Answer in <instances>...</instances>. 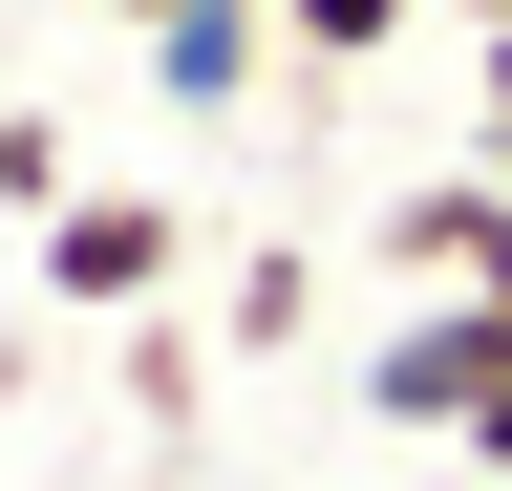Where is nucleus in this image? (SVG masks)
Listing matches in <instances>:
<instances>
[{
  "mask_svg": "<svg viewBox=\"0 0 512 491\" xmlns=\"http://www.w3.org/2000/svg\"><path fill=\"white\" fill-rule=\"evenodd\" d=\"M470 470H512V385H491V406H470Z\"/></svg>",
  "mask_w": 512,
  "mask_h": 491,
  "instance_id": "obj_9",
  "label": "nucleus"
},
{
  "mask_svg": "<svg viewBox=\"0 0 512 491\" xmlns=\"http://www.w3.org/2000/svg\"><path fill=\"white\" fill-rule=\"evenodd\" d=\"M384 257H406L427 299H491L512 278V171H427V193L384 214Z\"/></svg>",
  "mask_w": 512,
  "mask_h": 491,
  "instance_id": "obj_3",
  "label": "nucleus"
},
{
  "mask_svg": "<svg viewBox=\"0 0 512 491\" xmlns=\"http://www.w3.org/2000/svg\"><path fill=\"white\" fill-rule=\"evenodd\" d=\"M299 321H320V257H235V342H256V363H278Z\"/></svg>",
  "mask_w": 512,
  "mask_h": 491,
  "instance_id": "obj_7",
  "label": "nucleus"
},
{
  "mask_svg": "<svg viewBox=\"0 0 512 491\" xmlns=\"http://www.w3.org/2000/svg\"><path fill=\"white\" fill-rule=\"evenodd\" d=\"M171 278H192V214L128 193V171H86V193L43 214V299L64 321H171Z\"/></svg>",
  "mask_w": 512,
  "mask_h": 491,
  "instance_id": "obj_1",
  "label": "nucleus"
},
{
  "mask_svg": "<svg viewBox=\"0 0 512 491\" xmlns=\"http://www.w3.org/2000/svg\"><path fill=\"white\" fill-rule=\"evenodd\" d=\"M470 22H491V171H512V0H470Z\"/></svg>",
  "mask_w": 512,
  "mask_h": 491,
  "instance_id": "obj_8",
  "label": "nucleus"
},
{
  "mask_svg": "<svg viewBox=\"0 0 512 491\" xmlns=\"http://www.w3.org/2000/svg\"><path fill=\"white\" fill-rule=\"evenodd\" d=\"M491 321H512V278H491Z\"/></svg>",
  "mask_w": 512,
  "mask_h": 491,
  "instance_id": "obj_11",
  "label": "nucleus"
},
{
  "mask_svg": "<svg viewBox=\"0 0 512 491\" xmlns=\"http://www.w3.org/2000/svg\"><path fill=\"white\" fill-rule=\"evenodd\" d=\"M470 491H512V470H470Z\"/></svg>",
  "mask_w": 512,
  "mask_h": 491,
  "instance_id": "obj_12",
  "label": "nucleus"
},
{
  "mask_svg": "<svg viewBox=\"0 0 512 491\" xmlns=\"http://www.w3.org/2000/svg\"><path fill=\"white\" fill-rule=\"evenodd\" d=\"M491 385H512V321H491V299H406V321L363 342V427H406V449H470Z\"/></svg>",
  "mask_w": 512,
  "mask_h": 491,
  "instance_id": "obj_2",
  "label": "nucleus"
},
{
  "mask_svg": "<svg viewBox=\"0 0 512 491\" xmlns=\"http://www.w3.org/2000/svg\"><path fill=\"white\" fill-rule=\"evenodd\" d=\"M406 22H427V0H278V43H299V65H384Z\"/></svg>",
  "mask_w": 512,
  "mask_h": 491,
  "instance_id": "obj_6",
  "label": "nucleus"
},
{
  "mask_svg": "<svg viewBox=\"0 0 512 491\" xmlns=\"http://www.w3.org/2000/svg\"><path fill=\"white\" fill-rule=\"evenodd\" d=\"M64 193H86V150H64V129H43V107H0V235H43Z\"/></svg>",
  "mask_w": 512,
  "mask_h": 491,
  "instance_id": "obj_5",
  "label": "nucleus"
},
{
  "mask_svg": "<svg viewBox=\"0 0 512 491\" xmlns=\"http://www.w3.org/2000/svg\"><path fill=\"white\" fill-rule=\"evenodd\" d=\"M278 65H299L278 0H171V22H150V86H171V107H256Z\"/></svg>",
  "mask_w": 512,
  "mask_h": 491,
  "instance_id": "obj_4",
  "label": "nucleus"
},
{
  "mask_svg": "<svg viewBox=\"0 0 512 491\" xmlns=\"http://www.w3.org/2000/svg\"><path fill=\"white\" fill-rule=\"evenodd\" d=\"M107 22H128V43H150V22H171V0H107Z\"/></svg>",
  "mask_w": 512,
  "mask_h": 491,
  "instance_id": "obj_10",
  "label": "nucleus"
}]
</instances>
